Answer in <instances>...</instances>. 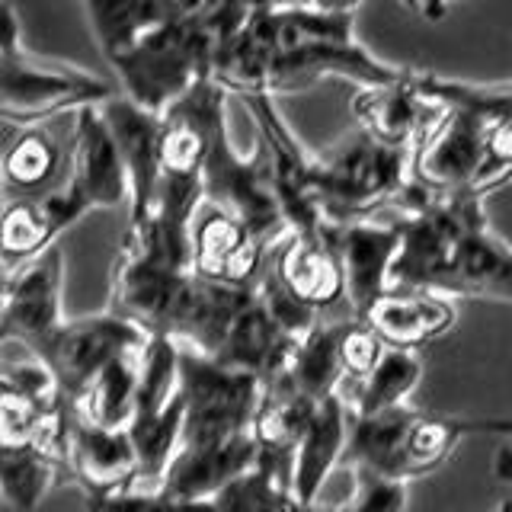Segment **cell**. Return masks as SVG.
<instances>
[{"label":"cell","mask_w":512,"mask_h":512,"mask_svg":"<svg viewBox=\"0 0 512 512\" xmlns=\"http://www.w3.org/2000/svg\"><path fill=\"white\" fill-rule=\"evenodd\" d=\"M397 4H400V7H407V10H413V13L420 10V0H397Z\"/></svg>","instance_id":"obj_43"},{"label":"cell","mask_w":512,"mask_h":512,"mask_svg":"<svg viewBox=\"0 0 512 512\" xmlns=\"http://www.w3.org/2000/svg\"><path fill=\"white\" fill-rule=\"evenodd\" d=\"M340 320H317V324L301 336L292 362L279 375L288 384H295L298 391L311 397H327L343 391V365H340Z\"/></svg>","instance_id":"obj_33"},{"label":"cell","mask_w":512,"mask_h":512,"mask_svg":"<svg viewBox=\"0 0 512 512\" xmlns=\"http://www.w3.org/2000/svg\"><path fill=\"white\" fill-rule=\"evenodd\" d=\"M90 215V208L80 202L68 183L39 192V196L7 199L4 218H0V253H4V269H16L36 260L45 250L55 247V240L74 228V224Z\"/></svg>","instance_id":"obj_17"},{"label":"cell","mask_w":512,"mask_h":512,"mask_svg":"<svg viewBox=\"0 0 512 512\" xmlns=\"http://www.w3.org/2000/svg\"><path fill=\"white\" fill-rule=\"evenodd\" d=\"M68 148L71 154L64 183L77 192L90 212L132 205V180H128L125 157L100 106L74 112V132Z\"/></svg>","instance_id":"obj_14"},{"label":"cell","mask_w":512,"mask_h":512,"mask_svg":"<svg viewBox=\"0 0 512 512\" xmlns=\"http://www.w3.org/2000/svg\"><path fill=\"white\" fill-rule=\"evenodd\" d=\"M298 343H301V336H295L282 324L276 311H272L266 298L260 295V288H256L250 304L237 314V320L231 324L215 356L269 384L288 368Z\"/></svg>","instance_id":"obj_23"},{"label":"cell","mask_w":512,"mask_h":512,"mask_svg":"<svg viewBox=\"0 0 512 512\" xmlns=\"http://www.w3.org/2000/svg\"><path fill=\"white\" fill-rule=\"evenodd\" d=\"M64 253L55 244L36 260L4 272L0 340L39 349L64 324Z\"/></svg>","instance_id":"obj_12"},{"label":"cell","mask_w":512,"mask_h":512,"mask_svg":"<svg viewBox=\"0 0 512 512\" xmlns=\"http://www.w3.org/2000/svg\"><path fill=\"white\" fill-rule=\"evenodd\" d=\"M493 512H503V509H500V506H496V509H493Z\"/></svg>","instance_id":"obj_45"},{"label":"cell","mask_w":512,"mask_h":512,"mask_svg":"<svg viewBox=\"0 0 512 512\" xmlns=\"http://www.w3.org/2000/svg\"><path fill=\"white\" fill-rule=\"evenodd\" d=\"M199 512H218V509H215V506H212V503H205V506H202V509H199Z\"/></svg>","instance_id":"obj_44"},{"label":"cell","mask_w":512,"mask_h":512,"mask_svg":"<svg viewBox=\"0 0 512 512\" xmlns=\"http://www.w3.org/2000/svg\"><path fill=\"white\" fill-rule=\"evenodd\" d=\"M144 349L125 352V356H119L116 362H109L103 372L90 381V388L77 400H71L77 416H84L87 423H96V426L128 429V423H132V416H135V407H138Z\"/></svg>","instance_id":"obj_30"},{"label":"cell","mask_w":512,"mask_h":512,"mask_svg":"<svg viewBox=\"0 0 512 512\" xmlns=\"http://www.w3.org/2000/svg\"><path fill=\"white\" fill-rule=\"evenodd\" d=\"M212 506L218 512H311V506L301 503L295 493L292 471L269 458H260L253 471L221 490Z\"/></svg>","instance_id":"obj_34"},{"label":"cell","mask_w":512,"mask_h":512,"mask_svg":"<svg viewBox=\"0 0 512 512\" xmlns=\"http://www.w3.org/2000/svg\"><path fill=\"white\" fill-rule=\"evenodd\" d=\"M349 109L362 132L407 151H416V144L423 141L436 119V106H429L413 84V68H407V74L391 84L359 87L352 93Z\"/></svg>","instance_id":"obj_22"},{"label":"cell","mask_w":512,"mask_h":512,"mask_svg":"<svg viewBox=\"0 0 512 512\" xmlns=\"http://www.w3.org/2000/svg\"><path fill=\"white\" fill-rule=\"evenodd\" d=\"M244 4H247L253 13H260V10H272V0H244Z\"/></svg>","instance_id":"obj_42"},{"label":"cell","mask_w":512,"mask_h":512,"mask_svg":"<svg viewBox=\"0 0 512 512\" xmlns=\"http://www.w3.org/2000/svg\"><path fill=\"white\" fill-rule=\"evenodd\" d=\"M269 269L292 298L314 314H327L346 301V272L333 244V224L324 234L288 231L269 253Z\"/></svg>","instance_id":"obj_16"},{"label":"cell","mask_w":512,"mask_h":512,"mask_svg":"<svg viewBox=\"0 0 512 512\" xmlns=\"http://www.w3.org/2000/svg\"><path fill=\"white\" fill-rule=\"evenodd\" d=\"M336 346H340V365H343L346 384H356L372 375L381 356L388 352V343H384L372 330V324H365L362 317L340 320V340H336Z\"/></svg>","instance_id":"obj_36"},{"label":"cell","mask_w":512,"mask_h":512,"mask_svg":"<svg viewBox=\"0 0 512 512\" xmlns=\"http://www.w3.org/2000/svg\"><path fill=\"white\" fill-rule=\"evenodd\" d=\"M362 0H272L279 10H320V13H359Z\"/></svg>","instance_id":"obj_39"},{"label":"cell","mask_w":512,"mask_h":512,"mask_svg":"<svg viewBox=\"0 0 512 512\" xmlns=\"http://www.w3.org/2000/svg\"><path fill=\"white\" fill-rule=\"evenodd\" d=\"M122 93L109 77L32 52L20 13L4 4L0 32V112L7 125H42L58 112H80L103 106Z\"/></svg>","instance_id":"obj_2"},{"label":"cell","mask_w":512,"mask_h":512,"mask_svg":"<svg viewBox=\"0 0 512 512\" xmlns=\"http://www.w3.org/2000/svg\"><path fill=\"white\" fill-rule=\"evenodd\" d=\"M413 84L420 96L436 109H464L474 112L487 125L512 122V80L496 84H471V80H448L429 71H413Z\"/></svg>","instance_id":"obj_35"},{"label":"cell","mask_w":512,"mask_h":512,"mask_svg":"<svg viewBox=\"0 0 512 512\" xmlns=\"http://www.w3.org/2000/svg\"><path fill=\"white\" fill-rule=\"evenodd\" d=\"M455 0H420V13L423 20H429V23H439V20H445V13H448V7H452Z\"/></svg>","instance_id":"obj_40"},{"label":"cell","mask_w":512,"mask_h":512,"mask_svg":"<svg viewBox=\"0 0 512 512\" xmlns=\"http://www.w3.org/2000/svg\"><path fill=\"white\" fill-rule=\"evenodd\" d=\"M420 381H423V359L413 349L388 346V352L375 365V372L356 384H346L343 397L352 416H372L394 407H407L416 388H420Z\"/></svg>","instance_id":"obj_31"},{"label":"cell","mask_w":512,"mask_h":512,"mask_svg":"<svg viewBox=\"0 0 512 512\" xmlns=\"http://www.w3.org/2000/svg\"><path fill=\"white\" fill-rule=\"evenodd\" d=\"M256 464H260V442L253 429L224 439L183 442L176 448L160 490L180 503H212L221 490H228Z\"/></svg>","instance_id":"obj_15"},{"label":"cell","mask_w":512,"mask_h":512,"mask_svg":"<svg viewBox=\"0 0 512 512\" xmlns=\"http://www.w3.org/2000/svg\"><path fill=\"white\" fill-rule=\"evenodd\" d=\"M237 100L247 106L256 132H260L256 141L266 148L272 186H276L288 231L324 234L330 228V221L320 212V205L314 199V186H311L314 151L298 138L295 128L288 125L272 93H244V96H237Z\"/></svg>","instance_id":"obj_10"},{"label":"cell","mask_w":512,"mask_h":512,"mask_svg":"<svg viewBox=\"0 0 512 512\" xmlns=\"http://www.w3.org/2000/svg\"><path fill=\"white\" fill-rule=\"evenodd\" d=\"M100 109L112 135H116V144L128 167V180H132L128 224H141L154 212L160 189V128H164V112L144 109L135 100H128L125 93H116Z\"/></svg>","instance_id":"obj_19"},{"label":"cell","mask_w":512,"mask_h":512,"mask_svg":"<svg viewBox=\"0 0 512 512\" xmlns=\"http://www.w3.org/2000/svg\"><path fill=\"white\" fill-rule=\"evenodd\" d=\"M176 349H180V381L186 394L180 445L250 432L263 407L266 381L196 346L176 343Z\"/></svg>","instance_id":"obj_7"},{"label":"cell","mask_w":512,"mask_h":512,"mask_svg":"<svg viewBox=\"0 0 512 512\" xmlns=\"http://www.w3.org/2000/svg\"><path fill=\"white\" fill-rule=\"evenodd\" d=\"M148 343H151V333L141 324H135V320H128L116 311H103V314H84L74 320L68 317L32 352H39L48 362V368L55 372L68 400H77L109 362H116L125 352H141Z\"/></svg>","instance_id":"obj_11"},{"label":"cell","mask_w":512,"mask_h":512,"mask_svg":"<svg viewBox=\"0 0 512 512\" xmlns=\"http://www.w3.org/2000/svg\"><path fill=\"white\" fill-rule=\"evenodd\" d=\"M68 154L71 148H64L45 125H20V132L10 135L4 164H0L7 199L55 189L68 173Z\"/></svg>","instance_id":"obj_27"},{"label":"cell","mask_w":512,"mask_h":512,"mask_svg":"<svg viewBox=\"0 0 512 512\" xmlns=\"http://www.w3.org/2000/svg\"><path fill=\"white\" fill-rule=\"evenodd\" d=\"M413 183V151L391 148L356 125L336 144L314 151L311 186L330 224L375 218Z\"/></svg>","instance_id":"obj_3"},{"label":"cell","mask_w":512,"mask_h":512,"mask_svg":"<svg viewBox=\"0 0 512 512\" xmlns=\"http://www.w3.org/2000/svg\"><path fill=\"white\" fill-rule=\"evenodd\" d=\"M311 512H349V509H346L343 503H330V506H327V503H314Z\"/></svg>","instance_id":"obj_41"},{"label":"cell","mask_w":512,"mask_h":512,"mask_svg":"<svg viewBox=\"0 0 512 512\" xmlns=\"http://www.w3.org/2000/svg\"><path fill=\"white\" fill-rule=\"evenodd\" d=\"M349 426H352V413L346 407L343 391L317 400L308 432H304L292 464V484L295 493L301 496V503L308 506L320 503V493H324L327 480L333 477L336 464L346 461Z\"/></svg>","instance_id":"obj_24"},{"label":"cell","mask_w":512,"mask_h":512,"mask_svg":"<svg viewBox=\"0 0 512 512\" xmlns=\"http://www.w3.org/2000/svg\"><path fill=\"white\" fill-rule=\"evenodd\" d=\"M205 503H180L164 490H119L87 496V512H199Z\"/></svg>","instance_id":"obj_38"},{"label":"cell","mask_w":512,"mask_h":512,"mask_svg":"<svg viewBox=\"0 0 512 512\" xmlns=\"http://www.w3.org/2000/svg\"><path fill=\"white\" fill-rule=\"evenodd\" d=\"M186 394L180 381V349L173 336H151L144 349L141 391L128 436L138 452V490H160L183 439Z\"/></svg>","instance_id":"obj_6"},{"label":"cell","mask_w":512,"mask_h":512,"mask_svg":"<svg viewBox=\"0 0 512 512\" xmlns=\"http://www.w3.org/2000/svg\"><path fill=\"white\" fill-rule=\"evenodd\" d=\"M420 410L416 407H394L372 416H352L349 426V448L346 461L352 471L394 477L410 484V432Z\"/></svg>","instance_id":"obj_26"},{"label":"cell","mask_w":512,"mask_h":512,"mask_svg":"<svg viewBox=\"0 0 512 512\" xmlns=\"http://www.w3.org/2000/svg\"><path fill=\"white\" fill-rule=\"evenodd\" d=\"M333 244L346 272V301L356 317L391 288V266L400 250V224L359 218L333 224Z\"/></svg>","instance_id":"obj_18"},{"label":"cell","mask_w":512,"mask_h":512,"mask_svg":"<svg viewBox=\"0 0 512 512\" xmlns=\"http://www.w3.org/2000/svg\"><path fill=\"white\" fill-rule=\"evenodd\" d=\"M192 272L208 282L256 285L269 266L272 247L256 237L247 221L202 196L189 228Z\"/></svg>","instance_id":"obj_13"},{"label":"cell","mask_w":512,"mask_h":512,"mask_svg":"<svg viewBox=\"0 0 512 512\" xmlns=\"http://www.w3.org/2000/svg\"><path fill=\"white\" fill-rule=\"evenodd\" d=\"M365 324L394 349H423L442 340L458 324V304L452 295L432 288H388L362 314Z\"/></svg>","instance_id":"obj_21"},{"label":"cell","mask_w":512,"mask_h":512,"mask_svg":"<svg viewBox=\"0 0 512 512\" xmlns=\"http://www.w3.org/2000/svg\"><path fill=\"white\" fill-rule=\"evenodd\" d=\"M352 490L343 500L349 512H407L410 484L394 477H378L365 471H352Z\"/></svg>","instance_id":"obj_37"},{"label":"cell","mask_w":512,"mask_h":512,"mask_svg":"<svg viewBox=\"0 0 512 512\" xmlns=\"http://www.w3.org/2000/svg\"><path fill=\"white\" fill-rule=\"evenodd\" d=\"M442 292L452 298L512 301V247L490 228L487 215L464 234Z\"/></svg>","instance_id":"obj_25"},{"label":"cell","mask_w":512,"mask_h":512,"mask_svg":"<svg viewBox=\"0 0 512 512\" xmlns=\"http://www.w3.org/2000/svg\"><path fill=\"white\" fill-rule=\"evenodd\" d=\"M202 196L208 202L228 208L240 221H247L256 231V237L266 240L269 247H276L288 234L276 186H272L266 148L256 141L250 154H240L228 135V125L218 132L212 154L205 160Z\"/></svg>","instance_id":"obj_9"},{"label":"cell","mask_w":512,"mask_h":512,"mask_svg":"<svg viewBox=\"0 0 512 512\" xmlns=\"http://www.w3.org/2000/svg\"><path fill=\"white\" fill-rule=\"evenodd\" d=\"M61 484H71L64 458L32 442L0 445V496L13 512H36Z\"/></svg>","instance_id":"obj_29"},{"label":"cell","mask_w":512,"mask_h":512,"mask_svg":"<svg viewBox=\"0 0 512 512\" xmlns=\"http://www.w3.org/2000/svg\"><path fill=\"white\" fill-rule=\"evenodd\" d=\"M68 468L71 484L84 490V496L119 493L138 487V452L128 429H109L87 423L84 416H71V442H68Z\"/></svg>","instance_id":"obj_20"},{"label":"cell","mask_w":512,"mask_h":512,"mask_svg":"<svg viewBox=\"0 0 512 512\" xmlns=\"http://www.w3.org/2000/svg\"><path fill=\"white\" fill-rule=\"evenodd\" d=\"M404 74L407 68L381 61L362 45L356 13L260 10L215 55V80L234 96L298 93L327 77L372 87Z\"/></svg>","instance_id":"obj_1"},{"label":"cell","mask_w":512,"mask_h":512,"mask_svg":"<svg viewBox=\"0 0 512 512\" xmlns=\"http://www.w3.org/2000/svg\"><path fill=\"white\" fill-rule=\"evenodd\" d=\"M314 407H317V397L298 391L295 384H288L285 378L269 381L263 407L256 413V423H253V436L260 442V458H269L292 471L298 445L314 416Z\"/></svg>","instance_id":"obj_28"},{"label":"cell","mask_w":512,"mask_h":512,"mask_svg":"<svg viewBox=\"0 0 512 512\" xmlns=\"http://www.w3.org/2000/svg\"><path fill=\"white\" fill-rule=\"evenodd\" d=\"M413 180L432 192L490 196V125L464 109H436L429 132L413 151Z\"/></svg>","instance_id":"obj_8"},{"label":"cell","mask_w":512,"mask_h":512,"mask_svg":"<svg viewBox=\"0 0 512 512\" xmlns=\"http://www.w3.org/2000/svg\"><path fill=\"white\" fill-rule=\"evenodd\" d=\"M103 58H116L144 32L170 20V0H80Z\"/></svg>","instance_id":"obj_32"},{"label":"cell","mask_w":512,"mask_h":512,"mask_svg":"<svg viewBox=\"0 0 512 512\" xmlns=\"http://www.w3.org/2000/svg\"><path fill=\"white\" fill-rule=\"evenodd\" d=\"M228 125V90L205 77L164 112L160 128V189L154 212L192 218L202 202V170ZM151 218V215H148ZM144 218V221H148Z\"/></svg>","instance_id":"obj_5"},{"label":"cell","mask_w":512,"mask_h":512,"mask_svg":"<svg viewBox=\"0 0 512 512\" xmlns=\"http://www.w3.org/2000/svg\"><path fill=\"white\" fill-rule=\"evenodd\" d=\"M215 39L199 26L167 20L109 58L119 90L151 112H167L205 77H215Z\"/></svg>","instance_id":"obj_4"}]
</instances>
